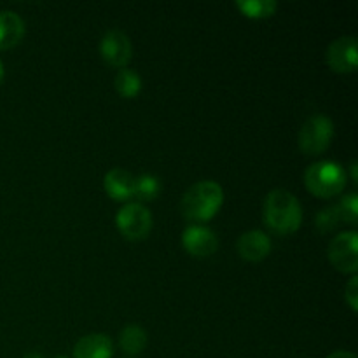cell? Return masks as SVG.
Masks as SVG:
<instances>
[{
    "instance_id": "5bb4252c",
    "label": "cell",
    "mask_w": 358,
    "mask_h": 358,
    "mask_svg": "<svg viewBox=\"0 0 358 358\" xmlns=\"http://www.w3.org/2000/svg\"><path fill=\"white\" fill-rule=\"evenodd\" d=\"M119 345L129 355L140 353L147 345V332L136 324L126 325L119 334Z\"/></svg>"
},
{
    "instance_id": "3957f363",
    "label": "cell",
    "mask_w": 358,
    "mask_h": 358,
    "mask_svg": "<svg viewBox=\"0 0 358 358\" xmlns=\"http://www.w3.org/2000/svg\"><path fill=\"white\" fill-rule=\"evenodd\" d=\"M306 187L320 198H331L345 189L346 171L332 159H322L311 163L304 171Z\"/></svg>"
},
{
    "instance_id": "d4e9b609",
    "label": "cell",
    "mask_w": 358,
    "mask_h": 358,
    "mask_svg": "<svg viewBox=\"0 0 358 358\" xmlns=\"http://www.w3.org/2000/svg\"><path fill=\"white\" fill-rule=\"evenodd\" d=\"M55 358H66V357H63V355H58V357H55Z\"/></svg>"
},
{
    "instance_id": "ac0fdd59",
    "label": "cell",
    "mask_w": 358,
    "mask_h": 358,
    "mask_svg": "<svg viewBox=\"0 0 358 358\" xmlns=\"http://www.w3.org/2000/svg\"><path fill=\"white\" fill-rule=\"evenodd\" d=\"M339 220H341V217H339L338 206H325V208H322L320 212L317 213V217H315V226H317V229L320 231V233H329V231L336 229Z\"/></svg>"
},
{
    "instance_id": "ffe728a7",
    "label": "cell",
    "mask_w": 358,
    "mask_h": 358,
    "mask_svg": "<svg viewBox=\"0 0 358 358\" xmlns=\"http://www.w3.org/2000/svg\"><path fill=\"white\" fill-rule=\"evenodd\" d=\"M345 296L346 299H348L350 306H352L353 310H357L358 306V276L357 275H353L352 278H350V282L346 283Z\"/></svg>"
},
{
    "instance_id": "277c9868",
    "label": "cell",
    "mask_w": 358,
    "mask_h": 358,
    "mask_svg": "<svg viewBox=\"0 0 358 358\" xmlns=\"http://www.w3.org/2000/svg\"><path fill=\"white\" fill-rule=\"evenodd\" d=\"M334 136V122L325 114H313L299 129V147L306 154H320L331 145Z\"/></svg>"
},
{
    "instance_id": "52a82bcc",
    "label": "cell",
    "mask_w": 358,
    "mask_h": 358,
    "mask_svg": "<svg viewBox=\"0 0 358 358\" xmlns=\"http://www.w3.org/2000/svg\"><path fill=\"white\" fill-rule=\"evenodd\" d=\"M100 51L101 56L105 58V62L122 69V66L128 65V62L131 59L133 45L124 31L119 30V28H112V30L105 31L103 37H101Z\"/></svg>"
},
{
    "instance_id": "30bf717a",
    "label": "cell",
    "mask_w": 358,
    "mask_h": 358,
    "mask_svg": "<svg viewBox=\"0 0 358 358\" xmlns=\"http://www.w3.org/2000/svg\"><path fill=\"white\" fill-rule=\"evenodd\" d=\"M238 254L247 261H261L271 252V238L261 229H250L238 238Z\"/></svg>"
},
{
    "instance_id": "9c48e42d",
    "label": "cell",
    "mask_w": 358,
    "mask_h": 358,
    "mask_svg": "<svg viewBox=\"0 0 358 358\" xmlns=\"http://www.w3.org/2000/svg\"><path fill=\"white\" fill-rule=\"evenodd\" d=\"M182 243H184L185 250L191 252L192 255H198V257H208L219 247L215 233L210 227L199 226V224L185 227L184 233H182Z\"/></svg>"
},
{
    "instance_id": "cb8c5ba5",
    "label": "cell",
    "mask_w": 358,
    "mask_h": 358,
    "mask_svg": "<svg viewBox=\"0 0 358 358\" xmlns=\"http://www.w3.org/2000/svg\"><path fill=\"white\" fill-rule=\"evenodd\" d=\"M2 80H3V63L0 62V84H2Z\"/></svg>"
},
{
    "instance_id": "7c38bea8",
    "label": "cell",
    "mask_w": 358,
    "mask_h": 358,
    "mask_svg": "<svg viewBox=\"0 0 358 358\" xmlns=\"http://www.w3.org/2000/svg\"><path fill=\"white\" fill-rule=\"evenodd\" d=\"M105 191L114 199H129L135 192V177L124 168H112L103 178Z\"/></svg>"
},
{
    "instance_id": "7402d4cb",
    "label": "cell",
    "mask_w": 358,
    "mask_h": 358,
    "mask_svg": "<svg viewBox=\"0 0 358 358\" xmlns=\"http://www.w3.org/2000/svg\"><path fill=\"white\" fill-rule=\"evenodd\" d=\"M350 171H352V180L353 182H355L357 180V161L355 159H353L352 161V164H350Z\"/></svg>"
},
{
    "instance_id": "9a60e30c",
    "label": "cell",
    "mask_w": 358,
    "mask_h": 358,
    "mask_svg": "<svg viewBox=\"0 0 358 358\" xmlns=\"http://www.w3.org/2000/svg\"><path fill=\"white\" fill-rule=\"evenodd\" d=\"M114 84L115 90H117L122 96L131 98L136 96V94L140 93V90H142V77H140V73L136 72V70L122 66V69H119L117 73H115Z\"/></svg>"
},
{
    "instance_id": "ba28073f",
    "label": "cell",
    "mask_w": 358,
    "mask_h": 358,
    "mask_svg": "<svg viewBox=\"0 0 358 358\" xmlns=\"http://www.w3.org/2000/svg\"><path fill=\"white\" fill-rule=\"evenodd\" d=\"M325 59L336 72H353L358 63L357 37L343 35L332 41L325 51Z\"/></svg>"
},
{
    "instance_id": "5b68a950",
    "label": "cell",
    "mask_w": 358,
    "mask_h": 358,
    "mask_svg": "<svg viewBox=\"0 0 358 358\" xmlns=\"http://www.w3.org/2000/svg\"><path fill=\"white\" fill-rule=\"evenodd\" d=\"M119 231L129 240H142L152 229V213L138 201H129L121 206L115 215Z\"/></svg>"
},
{
    "instance_id": "7a4b0ae2",
    "label": "cell",
    "mask_w": 358,
    "mask_h": 358,
    "mask_svg": "<svg viewBox=\"0 0 358 358\" xmlns=\"http://www.w3.org/2000/svg\"><path fill=\"white\" fill-rule=\"evenodd\" d=\"M224 201V191L219 182L199 180L182 194L180 212L192 222H205L219 212Z\"/></svg>"
},
{
    "instance_id": "e0dca14e",
    "label": "cell",
    "mask_w": 358,
    "mask_h": 358,
    "mask_svg": "<svg viewBox=\"0 0 358 358\" xmlns=\"http://www.w3.org/2000/svg\"><path fill=\"white\" fill-rule=\"evenodd\" d=\"M161 191V182L156 175L152 173H142L138 177H135V192L133 196H136L142 201H149L154 199Z\"/></svg>"
},
{
    "instance_id": "8fae6325",
    "label": "cell",
    "mask_w": 358,
    "mask_h": 358,
    "mask_svg": "<svg viewBox=\"0 0 358 358\" xmlns=\"http://www.w3.org/2000/svg\"><path fill=\"white\" fill-rule=\"evenodd\" d=\"M112 353V339L101 332L83 336L73 346V358H110Z\"/></svg>"
},
{
    "instance_id": "8992f818",
    "label": "cell",
    "mask_w": 358,
    "mask_h": 358,
    "mask_svg": "<svg viewBox=\"0 0 358 358\" xmlns=\"http://www.w3.org/2000/svg\"><path fill=\"white\" fill-rule=\"evenodd\" d=\"M329 259L345 273H357L358 269V234L357 231H343L329 243Z\"/></svg>"
},
{
    "instance_id": "2e32d148",
    "label": "cell",
    "mask_w": 358,
    "mask_h": 358,
    "mask_svg": "<svg viewBox=\"0 0 358 358\" xmlns=\"http://www.w3.org/2000/svg\"><path fill=\"white\" fill-rule=\"evenodd\" d=\"M236 6L248 17H269L278 9L276 0H238Z\"/></svg>"
},
{
    "instance_id": "d6986e66",
    "label": "cell",
    "mask_w": 358,
    "mask_h": 358,
    "mask_svg": "<svg viewBox=\"0 0 358 358\" xmlns=\"http://www.w3.org/2000/svg\"><path fill=\"white\" fill-rule=\"evenodd\" d=\"M338 212L339 217L343 220L350 224H355L358 219V198H357V192H348L346 196H343L341 201L338 203Z\"/></svg>"
},
{
    "instance_id": "6da1fadb",
    "label": "cell",
    "mask_w": 358,
    "mask_h": 358,
    "mask_svg": "<svg viewBox=\"0 0 358 358\" xmlns=\"http://www.w3.org/2000/svg\"><path fill=\"white\" fill-rule=\"evenodd\" d=\"M303 208L296 196L287 189H273L264 199V222L273 233L290 234L299 229Z\"/></svg>"
},
{
    "instance_id": "603a6c76",
    "label": "cell",
    "mask_w": 358,
    "mask_h": 358,
    "mask_svg": "<svg viewBox=\"0 0 358 358\" xmlns=\"http://www.w3.org/2000/svg\"><path fill=\"white\" fill-rule=\"evenodd\" d=\"M23 358H44V357H42L41 353H37V352H28Z\"/></svg>"
},
{
    "instance_id": "44dd1931",
    "label": "cell",
    "mask_w": 358,
    "mask_h": 358,
    "mask_svg": "<svg viewBox=\"0 0 358 358\" xmlns=\"http://www.w3.org/2000/svg\"><path fill=\"white\" fill-rule=\"evenodd\" d=\"M327 358H357L355 353L352 352H345V350H339V352H334L331 353Z\"/></svg>"
},
{
    "instance_id": "4fadbf2b",
    "label": "cell",
    "mask_w": 358,
    "mask_h": 358,
    "mask_svg": "<svg viewBox=\"0 0 358 358\" xmlns=\"http://www.w3.org/2000/svg\"><path fill=\"white\" fill-rule=\"evenodd\" d=\"M24 35V21L14 10H0V49L16 45Z\"/></svg>"
}]
</instances>
